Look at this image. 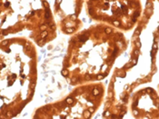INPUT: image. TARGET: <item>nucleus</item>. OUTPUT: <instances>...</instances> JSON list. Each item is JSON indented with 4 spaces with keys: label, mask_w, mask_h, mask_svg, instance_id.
Wrapping results in <instances>:
<instances>
[{
    "label": "nucleus",
    "mask_w": 159,
    "mask_h": 119,
    "mask_svg": "<svg viewBox=\"0 0 159 119\" xmlns=\"http://www.w3.org/2000/svg\"><path fill=\"white\" fill-rule=\"evenodd\" d=\"M125 48L120 31L105 24L93 25L70 39L63 75L72 85L99 81L108 75Z\"/></svg>",
    "instance_id": "nucleus-1"
},
{
    "label": "nucleus",
    "mask_w": 159,
    "mask_h": 119,
    "mask_svg": "<svg viewBox=\"0 0 159 119\" xmlns=\"http://www.w3.org/2000/svg\"><path fill=\"white\" fill-rule=\"evenodd\" d=\"M86 13L95 21L128 31L138 22L140 0H86Z\"/></svg>",
    "instance_id": "nucleus-2"
},
{
    "label": "nucleus",
    "mask_w": 159,
    "mask_h": 119,
    "mask_svg": "<svg viewBox=\"0 0 159 119\" xmlns=\"http://www.w3.org/2000/svg\"><path fill=\"white\" fill-rule=\"evenodd\" d=\"M61 17L60 28L66 34L75 33L81 26L78 14L81 10V0H57Z\"/></svg>",
    "instance_id": "nucleus-3"
}]
</instances>
